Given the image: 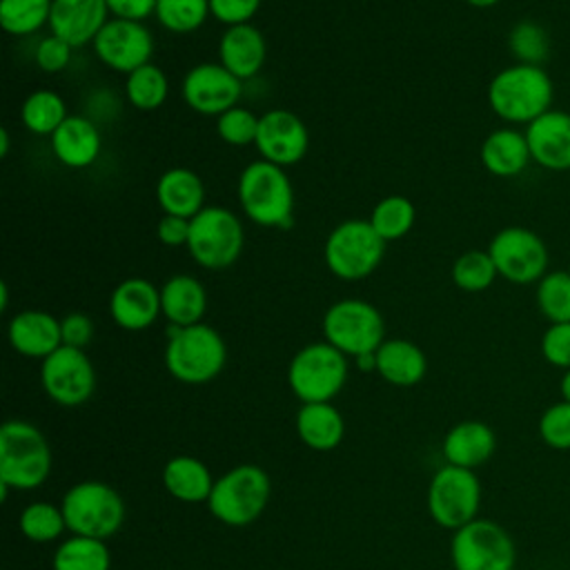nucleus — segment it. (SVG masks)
<instances>
[{
	"mask_svg": "<svg viewBox=\"0 0 570 570\" xmlns=\"http://www.w3.org/2000/svg\"><path fill=\"white\" fill-rule=\"evenodd\" d=\"M71 51L73 47L69 42L49 33L36 45V65L47 73H58L69 65Z\"/></svg>",
	"mask_w": 570,
	"mask_h": 570,
	"instance_id": "obj_44",
	"label": "nucleus"
},
{
	"mask_svg": "<svg viewBox=\"0 0 570 570\" xmlns=\"http://www.w3.org/2000/svg\"><path fill=\"white\" fill-rule=\"evenodd\" d=\"M51 472V450L42 432L20 419L0 428V490H33Z\"/></svg>",
	"mask_w": 570,
	"mask_h": 570,
	"instance_id": "obj_2",
	"label": "nucleus"
},
{
	"mask_svg": "<svg viewBox=\"0 0 570 570\" xmlns=\"http://www.w3.org/2000/svg\"><path fill=\"white\" fill-rule=\"evenodd\" d=\"M323 334L330 345L345 356L374 354L385 341V323L381 312L361 298H343L327 307L323 316Z\"/></svg>",
	"mask_w": 570,
	"mask_h": 570,
	"instance_id": "obj_10",
	"label": "nucleus"
},
{
	"mask_svg": "<svg viewBox=\"0 0 570 570\" xmlns=\"http://www.w3.org/2000/svg\"><path fill=\"white\" fill-rule=\"evenodd\" d=\"M465 2L476 9H488V7H494L499 0H465Z\"/></svg>",
	"mask_w": 570,
	"mask_h": 570,
	"instance_id": "obj_51",
	"label": "nucleus"
},
{
	"mask_svg": "<svg viewBox=\"0 0 570 570\" xmlns=\"http://www.w3.org/2000/svg\"><path fill=\"white\" fill-rule=\"evenodd\" d=\"M163 483L165 490L183 503H207L216 481L212 479L209 468L200 459L180 454L165 463Z\"/></svg>",
	"mask_w": 570,
	"mask_h": 570,
	"instance_id": "obj_29",
	"label": "nucleus"
},
{
	"mask_svg": "<svg viewBox=\"0 0 570 570\" xmlns=\"http://www.w3.org/2000/svg\"><path fill=\"white\" fill-rule=\"evenodd\" d=\"M40 381L51 401L73 407L94 394L96 372L85 350L60 345L53 354L42 358Z\"/></svg>",
	"mask_w": 570,
	"mask_h": 570,
	"instance_id": "obj_14",
	"label": "nucleus"
},
{
	"mask_svg": "<svg viewBox=\"0 0 570 570\" xmlns=\"http://www.w3.org/2000/svg\"><path fill=\"white\" fill-rule=\"evenodd\" d=\"M345 381L347 358L327 341L301 347L287 367V383L303 403H330Z\"/></svg>",
	"mask_w": 570,
	"mask_h": 570,
	"instance_id": "obj_7",
	"label": "nucleus"
},
{
	"mask_svg": "<svg viewBox=\"0 0 570 570\" xmlns=\"http://www.w3.org/2000/svg\"><path fill=\"white\" fill-rule=\"evenodd\" d=\"M156 20L171 33H191L209 16V0H158Z\"/></svg>",
	"mask_w": 570,
	"mask_h": 570,
	"instance_id": "obj_38",
	"label": "nucleus"
},
{
	"mask_svg": "<svg viewBox=\"0 0 570 570\" xmlns=\"http://www.w3.org/2000/svg\"><path fill=\"white\" fill-rule=\"evenodd\" d=\"M62 514L73 534L91 539L114 537L125 521V501L102 481H80L62 497Z\"/></svg>",
	"mask_w": 570,
	"mask_h": 570,
	"instance_id": "obj_6",
	"label": "nucleus"
},
{
	"mask_svg": "<svg viewBox=\"0 0 570 570\" xmlns=\"http://www.w3.org/2000/svg\"><path fill=\"white\" fill-rule=\"evenodd\" d=\"M220 65L232 71L238 80L256 76L267 58V42L261 29L254 24H234L227 27L218 42Z\"/></svg>",
	"mask_w": 570,
	"mask_h": 570,
	"instance_id": "obj_22",
	"label": "nucleus"
},
{
	"mask_svg": "<svg viewBox=\"0 0 570 570\" xmlns=\"http://www.w3.org/2000/svg\"><path fill=\"white\" fill-rule=\"evenodd\" d=\"M258 7L261 0H209V13L227 27L249 22Z\"/></svg>",
	"mask_w": 570,
	"mask_h": 570,
	"instance_id": "obj_45",
	"label": "nucleus"
},
{
	"mask_svg": "<svg viewBox=\"0 0 570 570\" xmlns=\"http://www.w3.org/2000/svg\"><path fill=\"white\" fill-rule=\"evenodd\" d=\"M125 94H127V100L136 109L151 111L165 102V98L169 94V80L158 65L147 62V65L134 69L131 73H127Z\"/></svg>",
	"mask_w": 570,
	"mask_h": 570,
	"instance_id": "obj_33",
	"label": "nucleus"
},
{
	"mask_svg": "<svg viewBox=\"0 0 570 570\" xmlns=\"http://www.w3.org/2000/svg\"><path fill=\"white\" fill-rule=\"evenodd\" d=\"M497 276L499 274L488 249L463 252L452 265V281L463 292H483L494 283Z\"/></svg>",
	"mask_w": 570,
	"mask_h": 570,
	"instance_id": "obj_40",
	"label": "nucleus"
},
{
	"mask_svg": "<svg viewBox=\"0 0 570 570\" xmlns=\"http://www.w3.org/2000/svg\"><path fill=\"white\" fill-rule=\"evenodd\" d=\"M258 118L256 114H252L245 107H232L225 114H220L216 118V131L218 136L234 147H245L249 142L256 140L258 134Z\"/></svg>",
	"mask_w": 570,
	"mask_h": 570,
	"instance_id": "obj_41",
	"label": "nucleus"
},
{
	"mask_svg": "<svg viewBox=\"0 0 570 570\" xmlns=\"http://www.w3.org/2000/svg\"><path fill=\"white\" fill-rule=\"evenodd\" d=\"M238 203L245 216L261 227L292 225L294 189L289 176L269 160H254L240 171Z\"/></svg>",
	"mask_w": 570,
	"mask_h": 570,
	"instance_id": "obj_3",
	"label": "nucleus"
},
{
	"mask_svg": "<svg viewBox=\"0 0 570 570\" xmlns=\"http://www.w3.org/2000/svg\"><path fill=\"white\" fill-rule=\"evenodd\" d=\"M479 505L481 483L474 470L448 463L434 472L428 485V510L439 525L459 530L476 519Z\"/></svg>",
	"mask_w": 570,
	"mask_h": 570,
	"instance_id": "obj_12",
	"label": "nucleus"
},
{
	"mask_svg": "<svg viewBox=\"0 0 570 570\" xmlns=\"http://www.w3.org/2000/svg\"><path fill=\"white\" fill-rule=\"evenodd\" d=\"M370 223L385 243L396 240V238L405 236L412 229V225H414V205H412L410 198H405L401 194L385 196L383 200H379L374 205Z\"/></svg>",
	"mask_w": 570,
	"mask_h": 570,
	"instance_id": "obj_36",
	"label": "nucleus"
},
{
	"mask_svg": "<svg viewBox=\"0 0 570 570\" xmlns=\"http://www.w3.org/2000/svg\"><path fill=\"white\" fill-rule=\"evenodd\" d=\"M543 358L559 370H570V323H550L541 336Z\"/></svg>",
	"mask_w": 570,
	"mask_h": 570,
	"instance_id": "obj_43",
	"label": "nucleus"
},
{
	"mask_svg": "<svg viewBox=\"0 0 570 570\" xmlns=\"http://www.w3.org/2000/svg\"><path fill=\"white\" fill-rule=\"evenodd\" d=\"M60 330H62V345H71V347H85L91 336H94V323L87 314L82 312H71L60 321Z\"/></svg>",
	"mask_w": 570,
	"mask_h": 570,
	"instance_id": "obj_46",
	"label": "nucleus"
},
{
	"mask_svg": "<svg viewBox=\"0 0 570 570\" xmlns=\"http://www.w3.org/2000/svg\"><path fill=\"white\" fill-rule=\"evenodd\" d=\"M67 105L60 98V94L51 89H36L31 91L22 107H20V118L27 131L36 136H51L67 118Z\"/></svg>",
	"mask_w": 570,
	"mask_h": 570,
	"instance_id": "obj_31",
	"label": "nucleus"
},
{
	"mask_svg": "<svg viewBox=\"0 0 570 570\" xmlns=\"http://www.w3.org/2000/svg\"><path fill=\"white\" fill-rule=\"evenodd\" d=\"M296 432L307 448L327 452L343 441L345 423L332 403H303L296 414Z\"/></svg>",
	"mask_w": 570,
	"mask_h": 570,
	"instance_id": "obj_30",
	"label": "nucleus"
},
{
	"mask_svg": "<svg viewBox=\"0 0 570 570\" xmlns=\"http://www.w3.org/2000/svg\"><path fill=\"white\" fill-rule=\"evenodd\" d=\"M530 160L532 156L525 134L514 127H499L490 131L481 142V163L492 176H519L530 165Z\"/></svg>",
	"mask_w": 570,
	"mask_h": 570,
	"instance_id": "obj_26",
	"label": "nucleus"
},
{
	"mask_svg": "<svg viewBox=\"0 0 570 570\" xmlns=\"http://www.w3.org/2000/svg\"><path fill=\"white\" fill-rule=\"evenodd\" d=\"M534 301L548 323H570V272H546L537 283Z\"/></svg>",
	"mask_w": 570,
	"mask_h": 570,
	"instance_id": "obj_34",
	"label": "nucleus"
},
{
	"mask_svg": "<svg viewBox=\"0 0 570 570\" xmlns=\"http://www.w3.org/2000/svg\"><path fill=\"white\" fill-rule=\"evenodd\" d=\"M7 303H9V289H7V283L0 285V307L7 309Z\"/></svg>",
	"mask_w": 570,
	"mask_h": 570,
	"instance_id": "obj_52",
	"label": "nucleus"
},
{
	"mask_svg": "<svg viewBox=\"0 0 570 570\" xmlns=\"http://www.w3.org/2000/svg\"><path fill=\"white\" fill-rule=\"evenodd\" d=\"M51 566L53 570H109L111 557L102 539L73 534L58 546Z\"/></svg>",
	"mask_w": 570,
	"mask_h": 570,
	"instance_id": "obj_32",
	"label": "nucleus"
},
{
	"mask_svg": "<svg viewBox=\"0 0 570 570\" xmlns=\"http://www.w3.org/2000/svg\"><path fill=\"white\" fill-rule=\"evenodd\" d=\"M102 138L98 127L85 116H67L51 134V149L56 158L69 169H85L100 156Z\"/></svg>",
	"mask_w": 570,
	"mask_h": 570,
	"instance_id": "obj_23",
	"label": "nucleus"
},
{
	"mask_svg": "<svg viewBox=\"0 0 570 570\" xmlns=\"http://www.w3.org/2000/svg\"><path fill=\"white\" fill-rule=\"evenodd\" d=\"M539 434L552 450H570V403L557 401L543 410Z\"/></svg>",
	"mask_w": 570,
	"mask_h": 570,
	"instance_id": "obj_42",
	"label": "nucleus"
},
{
	"mask_svg": "<svg viewBox=\"0 0 570 570\" xmlns=\"http://www.w3.org/2000/svg\"><path fill=\"white\" fill-rule=\"evenodd\" d=\"M376 372L392 385H416L428 372V358L419 345L407 338H387L374 352Z\"/></svg>",
	"mask_w": 570,
	"mask_h": 570,
	"instance_id": "obj_28",
	"label": "nucleus"
},
{
	"mask_svg": "<svg viewBox=\"0 0 570 570\" xmlns=\"http://www.w3.org/2000/svg\"><path fill=\"white\" fill-rule=\"evenodd\" d=\"M189 220L191 218H180V216H171V214H165L158 225H156V236L163 245H169V247H178V245H185L187 247V240H189Z\"/></svg>",
	"mask_w": 570,
	"mask_h": 570,
	"instance_id": "obj_47",
	"label": "nucleus"
},
{
	"mask_svg": "<svg viewBox=\"0 0 570 570\" xmlns=\"http://www.w3.org/2000/svg\"><path fill=\"white\" fill-rule=\"evenodd\" d=\"M554 85L543 67L510 65L488 85L490 109L510 125H530L552 109Z\"/></svg>",
	"mask_w": 570,
	"mask_h": 570,
	"instance_id": "obj_1",
	"label": "nucleus"
},
{
	"mask_svg": "<svg viewBox=\"0 0 570 570\" xmlns=\"http://www.w3.org/2000/svg\"><path fill=\"white\" fill-rule=\"evenodd\" d=\"M269 476L263 468L243 463L216 479L207 499L209 512L225 525H247L261 517L269 501Z\"/></svg>",
	"mask_w": 570,
	"mask_h": 570,
	"instance_id": "obj_5",
	"label": "nucleus"
},
{
	"mask_svg": "<svg viewBox=\"0 0 570 570\" xmlns=\"http://www.w3.org/2000/svg\"><path fill=\"white\" fill-rule=\"evenodd\" d=\"M243 243V223L220 205H207L189 220L187 249L205 269L229 267L240 256Z\"/></svg>",
	"mask_w": 570,
	"mask_h": 570,
	"instance_id": "obj_9",
	"label": "nucleus"
},
{
	"mask_svg": "<svg viewBox=\"0 0 570 570\" xmlns=\"http://www.w3.org/2000/svg\"><path fill=\"white\" fill-rule=\"evenodd\" d=\"M525 140L532 163L548 171L570 169V114L548 109L543 116L525 125Z\"/></svg>",
	"mask_w": 570,
	"mask_h": 570,
	"instance_id": "obj_18",
	"label": "nucleus"
},
{
	"mask_svg": "<svg viewBox=\"0 0 570 570\" xmlns=\"http://www.w3.org/2000/svg\"><path fill=\"white\" fill-rule=\"evenodd\" d=\"M309 134L305 122L287 109H269L258 118L256 149L263 160H269L278 167L298 163L307 151Z\"/></svg>",
	"mask_w": 570,
	"mask_h": 570,
	"instance_id": "obj_17",
	"label": "nucleus"
},
{
	"mask_svg": "<svg viewBox=\"0 0 570 570\" xmlns=\"http://www.w3.org/2000/svg\"><path fill=\"white\" fill-rule=\"evenodd\" d=\"M11 347L29 358H47L62 345L60 321L42 309L18 312L7 327Z\"/></svg>",
	"mask_w": 570,
	"mask_h": 570,
	"instance_id": "obj_21",
	"label": "nucleus"
},
{
	"mask_svg": "<svg viewBox=\"0 0 570 570\" xmlns=\"http://www.w3.org/2000/svg\"><path fill=\"white\" fill-rule=\"evenodd\" d=\"M53 0H0V24L11 36H29L49 24Z\"/></svg>",
	"mask_w": 570,
	"mask_h": 570,
	"instance_id": "obj_35",
	"label": "nucleus"
},
{
	"mask_svg": "<svg viewBox=\"0 0 570 570\" xmlns=\"http://www.w3.org/2000/svg\"><path fill=\"white\" fill-rule=\"evenodd\" d=\"M9 154V131L0 129V156L4 158Z\"/></svg>",
	"mask_w": 570,
	"mask_h": 570,
	"instance_id": "obj_50",
	"label": "nucleus"
},
{
	"mask_svg": "<svg viewBox=\"0 0 570 570\" xmlns=\"http://www.w3.org/2000/svg\"><path fill=\"white\" fill-rule=\"evenodd\" d=\"M67 528L62 508H56L47 501L29 503L20 514V530L29 541L49 543L62 534Z\"/></svg>",
	"mask_w": 570,
	"mask_h": 570,
	"instance_id": "obj_37",
	"label": "nucleus"
},
{
	"mask_svg": "<svg viewBox=\"0 0 570 570\" xmlns=\"http://www.w3.org/2000/svg\"><path fill=\"white\" fill-rule=\"evenodd\" d=\"M163 316L176 327H189L200 323L207 309V292L196 276L176 274L160 287Z\"/></svg>",
	"mask_w": 570,
	"mask_h": 570,
	"instance_id": "obj_25",
	"label": "nucleus"
},
{
	"mask_svg": "<svg viewBox=\"0 0 570 570\" xmlns=\"http://www.w3.org/2000/svg\"><path fill=\"white\" fill-rule=\"evenodd\" d=\"M243 80L227 71L220 62H200L183 78L185 102L203 116H220L236 107L243 94Z\"/></svg>",
	"mask_w": 570,
	"mask_h": 570,
	"instance_id": "obj_16",
	"label": "nucleus"
},
{
	"mask_svg": "<svg viewBox=\"0 0 570 570\" xmlns=\"http://www.w3.org/2000/svg\"><path fill=\"white\" fill-rule=\"evenodd\" d=\"M109 314L114 323L129 332L147 330L156 323L160 309V289L140 276L120 281L109 296Z\"/></svg>",
	"mask_w": 570,
	"mask_h": 570,
	"instance_id": "obj_19",
	"label": "nucleus"
},
{
	"mask_svg": "<svg viewBox=\"0 0 570 570\" xmlns=\"http://www.w3.org/2000/svg\"><path fill=\"white\" fill-rule=\"evenodd\" d=\"M488 254L497 267V274L514 285L539 283L548 272V247L543 238L528 227H503L499 229Z\"/></svg>",
	"mask_w": 570,
	"mask_h": 570,
	"instance_id": "obj_13",
	"label": "nucleus"
},
{
	"mask_svg": "<svg viewBox=\"0 0 570 570\" xmlns=\"http://www.w3.org/2000/svg\"><path fill=\"white\" fill-rule=\"evenodd\" d=\"M508 47L517 62L543 67L550 53V38L546 29L534 20H521L512 27L508 36Z\"/></svg>",
	"mask_w": 570,
	"mask_h": 570,
	"instance_id": "obj_39",
	"label": "nucleus"
},
{
	"mask_svg": "<svg viewBox=\"0 0 570 570\" xmlns=\"http://www.w3.org/2000/svg\"><path fill=\"white\" fill-rule=\"evenodd\" d=\"M450 552L454 570H512L517 561L508 530L479 517L454 530Z\"/></svg>",
	"mask_w": 570,
	"mask_h": 570,
	"instance_id": "obj_11",
	"label": "nucleus"
},
{
	"mask_svg": "<svg viewBox=\"0 0 570 570\" xmlns=\"http://www.w3.org/2000/svg\"><path fill=\"white\" fill-rule=\"evenodd\" d=\"M94 53L114 71L131 73L149 62L154 53V36L138 20L111 18L96 36Z\"/></svg>",
	"mask_w": 570,
	"mask_h": 570,
	"instance_id": "obj_15",
	"label": "nucleus"
},
{
	"mask_svg": "<svg viewBox=\"0 0 570 570\" xmlns=\"http://www.w3.org/2000/svg\"><path fill=\"white\" fill-rule=\"evenodd\" d=\"M559 390H561V401L570 403V370H563L561 381H559Z\"/></svg>",
	"mask_w": 570,
	"mask_h": 570,
	"instance_id": "obj_49",
	"label": "nucleus"
},
{
	"mask_svg": "<svg viewBox=\"0 0 570 570\" xmlns=\"http://www.w3.org/2000/svg\"><path fill=\"white\" fill-rule=\"evenodd\" d=\"M227 361V347L223 336L205 325L169 327V341L165 347V365L169 374L189 385L209 383L220 374Z\"/></svg>",
	"mask_w": 570,
	"mask_h": 570,
	"instance_id": "obj_4",
	"label": "nucleus"
},
{
	"mask_svg": "<svg viewBox=\"0 0 570 570\" xmlns=\"http://www.w3.org/2000/svg\"><path fill=\"white\" fill-rule=\"evenodd\" d=\"M156 200L165 214L194 218L205 207L203 180L187 167H171L156 183Z\"/></svg>",
	"mask_w": 570,
	"mask_h": 570,
	"instance_id": "obj_27",
	"label": "nucleus"
},
{
	"mask_svg": "<svg viewBox=\"0 0 570 570\" xmlns=\"http://www.w3.org/2000/svg\"><path fill=\"white\" fill-rule=\"evenodd\" d=\"M497 448L492 428L483 421H461L443 439V456L450 465L474 470L483 465Z\"/></svg>",
	"mask_w": 570,
	"mask_h": 570,
	"instance_id": "obj_24",
	"label": "nucleus"
},
{
	"mask_svg": "<svg viewBox=\"0 0 570 570\" xmlns=\"http://www.w3.org/2000/svg\"><path fill=\"white\" fill-rule=\"evenodd\" d=\"M105 2L109 7V13H114V18L142 22L156 11L158 0H105Z\"/></svg>",
	"mask_w": 570,
	"mask_h": 570,
	"instance_id": "obj_48",
	"label": "nucleus"
},
{
	"mask_svg": "<svg viewBox=\"0 0 570 570\" xmlns=\"http://www.w3.org/2000/svg\"><path fill=\"white\" fill-rule=\"evenodd\" d=\"M385 254V240L370 220L352 218L338 223L323 247L327 269L341 281H361L370 276Z\"/></svg>",
	"mask_w": 570,
	"mask_h": 570,
	"instance_id": "obj_8",
	"label": "nucleus"
},
{
	"mask_svg": "<svg viewBox=\"0 0 570 570\" xmlns=\"http://www.w3.org/2000/svg\"><path fill=\"white\" fill-rule=\"evenodd\" d=\"M109 7L105 0H53L49 29L53 36L80 49L96 40L107 24Z\"/></svg>",
	"mask_w": 570,
	"mask_h": 570,
	"instance_id": "obj_20",
	"label": "nucleus"
}]
</instances>
